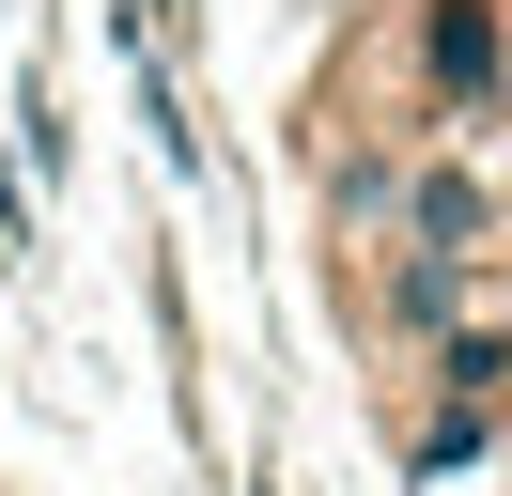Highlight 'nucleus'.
Instances as JSON below:
<instances>
[{
  "label": "nucleus",
  "instance_id": "obj_1",
  "mask_svg": "<svg viewBox=\"0 0 512 496\" xmlns=\"http://www.w3.org/2000/svg\"><path fill=\"white\" fill-rule=\"evenodd\" d=\"M342 310L373 357H435L466 310H497V264H466V248H342Z\"/></svg>",
  "mask_w": 512,
  "mask_h": 496
},
{
  "label": "nucleus",
  "instance_id": "obj_6",
  "mask_svg": "<svg viewBox=\"0 0 512 496\" xmlns=\"http://www.w3.org/2000/svg\"><path fill=\"white\" fill-rule=\"evenodd\" d=\"M0 264H32V186H16V155H0Z\"/></svg>",
  "mask_w": 512,
  "mask_h": 496
},
{
  "label": "nucleus",
  "instance_id": "obj_8",
  "mask_svg": "<svg viewBox=\"0 0 512 496\" xmlns=\"http://www.w3.org/2000/svg\"><path fill=\"white\" fill-rule=\"evenodd\" d=\"M249 496H280V481H249Z\"/></svg>",
  "mask_w": 512,
  "mask_h": 496
},
{
  "label": "nucleus",
  "instance_id": "obj_3",
  "mask_svg": "<svg viewBox=\"0 0 512 496\" xmlns=\"http://www.w3.org/2000/svg\"><path fill=\"white\" fill-rule=\"evenodd\" d=\"M388 248H466V264H512V186L481 171L466 140H404V186H388Z\"/></svg>",
  "mask_w": 512,
  "mask_h": 496
},
{
  "label": "nucleus",
  "instance_id": "obj_4",
  "mask_svg": "<svg viewBox=\"0 0 512 496\" xmlns=\"http://www.w3.org/2000/svg\"><path fill=\"white\" fill-rule=\"evenodd\" d=\"M497 450H512V403H450V388L404 403V481H466V465H497Z\"/></svg>",
  "mask_w": 512,
  "mask_h": 496
},
{
  "label": "nucleus",
  "instance_id": "obj_7",
  "mask_svg": "<svg viewBox=\"0 0 512 496\" xmlns=\"http://www.w3.org/2000/svg\"><path fill=\"white\" fill-rule=\"evenodd\" d=\"M497 140H512V93H497Z\"/></svg>",
  "mask_w": 512,
  "mask_h": 496
},
{
  "label": "nucleus",
  "instance_id": "obj_2",
  "mask_svg": "<svg viewBox=\"0 0 512 496\" xmlns=\"http://www.w3.org/2000/svg\"><path fill=\"white\" fill-rule=\"evenodd\" d=\"M497 93H512V0H404V109H419V140L497 124Z\"/></svg>",
  "mask_w": 512,
  "mask_h": 496
},
{
  "label": "nucleus",
  "instance_id": "obj_5",
  "mask_svg": "<svg viewBox=\"0 0 512 496\" xmlns=\"http://www.w3.org/2000/svg\"><path fill=\"white\" fill-rule=\"evenodd\" d=\"M419 388H450V403H512V310H466V326L435 341V357H404Z\"/></svg>",
  "mask_w": 512,
  "mask_h": 496
}]
</instances>
